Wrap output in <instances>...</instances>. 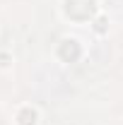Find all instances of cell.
<instances>
[{"mask_svg":"<svg viewBox=\"0 0 123 125\" xmlns=\"http://www.w3.org/2000/svg\"><path fill=\"white\" fill-rule=\"evenodd\" d=\"M65 10L75 19H89L94 15V0H68Z\"/></svg>","mask_w":123,"mask_h":125,"instance_id":"1","label":"cell"},{"mask_svg":"<svg viewBox=\"0 0 123 125\" xmlns=\"http://www.w3.org/2000/svg\"><path fill=\"white\" fill-rule=\"evenodd\" d=\"M104 27H106V22L104 19H97V31H104Z\"/></svg>","mask_w":123,"mask_h":125,"instance_id":"4","label":"cell"},{"mask_svg":"<svg viewBox=\"0 0 123 125\" xmlns=\"http://www.w3.org/2000/svg\"><path fill=\"white\" fill-rule=\"evenodd\" d=\"M58 55H61L65 62H73L80 58V46H77V41H63L61 48H58Z\"/></svg>","mask_w":123,"mask_h":125,"instance_id":"2","label":"cell"},{"mask_svg":"<svg viewBox=\"0 0 123 125\" xmlns=\"http://www.w3.org/2000/svg\"><path fill=\"white\" fill-rule=\"evenodd\" d=\"M19 120H22V125H34L36 123V113L29 108H24L22 113H19Z\"/></svg>","mask_w":123,"mask_h":125,"instance_id":"3","label":"cell"}]
</instances>
